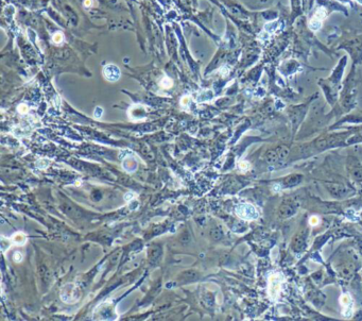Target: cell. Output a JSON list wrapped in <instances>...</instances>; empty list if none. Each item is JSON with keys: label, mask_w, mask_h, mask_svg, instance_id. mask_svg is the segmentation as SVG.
I'll return each instance as SVG.
<instances>
[{"label": "cell", "mask_w": 362, "mask_h": 321, "mask_svg": "<svg viewBox=\"0 0 362 321\" xmlns=\"http://www.w3.org/2000/svg\"><path fill=\"white\" fill-rule=\"evenodd\" d=\"M17 111H18V113H19V114H22V115H24V114H26V113L28 112V107L25 104V103H21V104L18 105Z\"/></svg>", "instance_id": "9"}, {"label": "cell", "mask_w": 362, "mask_h": 321, "mask_svg": "<svg viewBox=\"0 0 362 321\" xmlns=\"http://www.w3.org/2000/svg\"><path fill=\"white\" fill-rule=\"evenodd\" d=\"M309 222L311 226H317V224L320 223V219H319V217H317V216H312L311 218H310Z\"/></svg>", "instance_id": "12"}, {"label": "cell", "mask_w": 362, "mask_h": 321, "mask_svg": "<svg viewBox=\"0 0 362 321\" xmlns=\"http://www.w3.org/2000/svg\"><path fill=\"white\" fill-rule=\"evenodd\" d=\"M92 4V0H85L84 1V7H90Z\"/></svg>", "instance_id": "13"}, {"label": "cell", "mask_w": 362, "mask_h": 321, "mask_svg": "<svg viewBox=\"0 0 362 321\" xmlns=\"http://www.w3.org/2000/svg\"><path fill=\"white\" fill-rule=\"evenodd\" d=\"M63 40H64V35H63V33H62V32H56V33H54L53 36H52L53 43H54V44H56V45L61 44L62 42H63Z\"/></svg>", "instance_id": "8"}, {"label": "cell", "mask_w": 362, "mask_h": 321, "mask_svg": "<svg viewBox=\"0 0 362 321\" xmlns=\"http://www.w3.org/2000/svg\"><path fill=\"white\" fill-rule=\"evenodd\" d=\"M12 242H14V244L16 245H24L26 242H27V238H26V235L22 234L21 232L19 233H16V234H14L12 236Z\"/></svg>", "instance_id": "6"}, {"label": "cell", "mask_w": 362, "mask_h": 321, "mask_svg": "<svg viewBox=\"0 0 362 321\" xmlns=\"http://www.w3.org/2000/svg\"><path fill=\"white\" fill-rule=\"evenodd\" d=\"M103 76L110 82H116L120 79L121 71L115 64H107L103 68Z\"/></svg>", "instance_id": "2"}, {"label": "cell", "mask_w": 362, "mask_h": 321, "mask_svg": "<svg viewBox=\"0 0 362 321\" xmlns=\"http://www.w3.org/2000/svg\"><path fill=\"white\" fill-rule=\"evenodd\" d=\"M71 285H67V287H64V290L67 291V294L65 292H62V299H63V301L67 302V303H72V302H76L79 300V298H78L77 295H73L72 292L77 291V288L74 286H72V288H70Z\"/></svg>", "instance_id": "5"}, {"label": "cell", "mask_w": 362, "mask_h": 321, "mask_svg": "<svg viewBox=\"0 0 362 321\" xmlns=\"http://www.w3.org/2000/svg\"><path fill=\"white\" fill-rule=\"evenodd\" d=\"M172 84H173V81H172L171 79H170V78H168V77H164L162 79V81L159 82L160 87H162V89H170V87L172 86Z\"/></svg>", "instance_id": "7"}, {"label": "cell", "mask_w": 362, "mask_h": 321, "mask_svg": "<svg viewBox=\"0 0 362 321\" xmlns=\"http://www.w3.org/2000/svg\"><path fill=\"white\" fill-rule=\"evenodd\" d=\"M237 214L243 219H253L257 216L256 209L250 204H242V205L238 206Z\"/></svg>", "instance_id": "3"}, {"label": "cell", "mask_w": 362, "mask_h": 321, "mask_svg": "<svg viewBox=\"0 0 362 321\" xmlns=\"http://www.w3.org/2000/svg\"><path fill=\"white\" fill-rule=\"evenodd\" d=\"M102 114H103V110L100 107H97L96 108V111L94 112V117L99 119L102 117Z\"/></svg>", "instance_id": "10"}, {"label": "cell", "mask_w": 362, "mask_h": 321, "mask_svg": "<svg viewBox=\"0 0 362 321\" xmlns=\"http://www.w3.org/2000/svg\"><path fill=\"white\" fill-rule=\"evenodd\" d=\"M22 258H24V256L21 255V253L20 252H15L14 255H13V260H14V262L19 263L22 261Z\"/></svg>", "instance_id": "11"}, {"label": "cell", "mask_w": 362, "mask_h": 321, "mask_svg": "<svg viewBox=\"0 0 362 321\" xmlns=\"http://www.w3.org/2000/svg\"><path fill=\"white\" fill-rule=\"evenodd\" d=\"M326 15H327L326 10H325L324 7H320V9L315 12V14L313 15V17L311 18V20H310V22H309L310 29H311L312 31L320 30L321 27H322L323 22H324V19H325V17H326Z\"/></svg>", "instance_id": "1"}, {"label": "cell", "mask_w": 362, "mask_h": 321, "mask_svg": "<svg viewBox=\"0 0 362 321\" xmlns=\"http://www.w3.org/2000/svg\"><path fill=\"white\" fill-rule=\"evenodd\" d=\"M280 286H281V281L279 280L278 275L274 274V275L270 276V280H269V295L275 299L278 296V292L280 291Z\"/></svg>", "instance_id": "4"}]
</instances>
